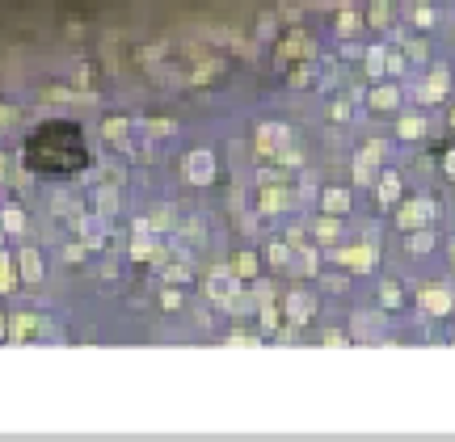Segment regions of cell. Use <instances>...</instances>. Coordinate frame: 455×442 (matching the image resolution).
Returning <instances> with one entry per match:
<instances>
[{"instance_id":"1","label":"cell","mask_w":455,"mask_h":442,"mask_svg":"<svg viewBox=\"0 0 455 442\" xmlns=\"http://www.w3.org/2000/svg\"><path fill=\"white\" fill-rule=\"evenodd\" d=\"M185 173H190L194 185H207L211 173H215V156H211V152H190V156H185Z\"/></svg>"},{"instance_id":"2","label":"cell","mask_w":455,"mask_h":442,"mask_svg":"<svg viewBox=\"0 0 455 442\" xmlns=\"http://www.w3.org/2000/svg\"><path fill=\"white\" fill-rule=\"evenodd\" d=\"M207 291H211V299H224V304H232V299H236V278H232L228 269H215V274L207 278Z\"/></svg>"},{"instance_id":"3","label":"cell","mask_w":455,"mask_h":442,"mask_svg":"<svg viewBox=\"0 0 455 442\" xmlns=\"http://www.w3.org/2000/svg\"><path fill=\"white\" fill-rule=\"evenodd\" d=\"M401 227H421V223L434 220V202H409V207H401Z\"/></svg>"},{"instance_id":"4","label":"cell","mask_w":455,"mask_h":442,"mask_svg":"<svg viewBox=\"0 0 455 442\" xmlns=\"http://www.w3.org/2000/svg\"><path fill=\"white\" fill-rule=\"evenodd\" d=\"M257 148H262V152H278V148H287V127H278V123L262 127V131H257Z\"/></svg>"},{"instance_id":"5","label":"cell","mask_w":455,"mask_h":442,"mask_svg":"<svg viewBox=\"0 0 455 442\" xmlns=\"http://www.w3.org/2000/svg\"><path fill=\"white\" fill-rule=\"evenodd\" d=\"M375 156H379V143H371L363 156L354 160V181H359V185H367V181L375 177Z\"/></svg>"},{"instance_id":"6","label":"cell","mask_w":455,"mask_h":442,"mask_svg":"<svg viewBox=\"0 0 455 442\" xmlns=\"http://www.w3.org/2000/svg\"><path fill=\"white\" fill-rule=\"evenodd\" d=\"M421 308L434 312V316H447L451 312V295L447 291H421Z\"/></svg>"},{"instance_id":"7","label":"cell","mask_w":455,"mask_h":442,"mask_svg":"<svg viewBox=\"0 0 455 442\" xmlns=\"http://www.w3.org/2000/svg\"><path fill=\"white\" fill-rule=\"evenodd\" d=\"M320 202H324V211H329V215L350 211V194H346V190H324V198H320Z\"/></svg>"},{"instance_id":"8","label":"cell","mask_w":455,"mask_h":442,"mask_svg":"<svg viewBox=\"0 0 455 442\" xmlns=\"http://www.w3.org/2000/svg\"><path fill=\"white\" fill-rule=\"evenodd\" d=\"M287 316H291L295 324H304V320L312 316V299H308V295H291V299H287Z\"/></svg>"},{"instance_id":"9","label":"cell","mask_w":455,"mask_h":442,"mask_svg":"<svg viewBox=\"0 0 455 442\" xmlns=\"http://www.w3.org/2000/svg\"><path fill=\"white\" fill-rule=\"evenodd\" d=\"M337 257H342V262H346V265H359V269H367V265L375 262V253H371L367 245H363V249H342Z\"/></svg>"},{"instance_id":"10","label":"cell","mask_w":455,"mask_h":442,"mask_svg":"<svg viewBox=\"0 0 455 442\" xmlns=\"http://www.w3.org/2000/svg\"><path fill=\"white\" fill-rule=\"evenodd\" d=\"M21 274H26L30 282H39V278H43V262H39V253H34V249H26V253H21Z\"/></svg>"},{"instance_id":"11","label":"cell","mask_w":455,"mask_h":442,"mask_svg":"<svg viewBox=\"0 0 455 442\" xmlns=\"http://www.w3.org/2000/svg\"><path fill=\"white\" fill-rule=\"evenodd\" d=\"M384 68H388V55L379 46H371L367 51V76H384Z\"/></svg>"},{"instance_id":"12","label":"cell","mask_w":455,"mask_h":442,"mask_svg":"<svg viewBox=\"0 0 455 442\" xmlns=\"http://www.w3.org/2000/svg\"><path fill=\"white\" fill-rule=\"evenodd\" d=\"M397 135H401V139H421V135H426V123H421V118H401V127H397Z\"/></svg>"},{"instance_id":"13","label":"cell","mask_w":455,"mask_h":442,"mask_svg":"<svg viewBox=\"0 0 455 442\" xmlns=\"http://www.w3.org/2000/svg\"><path fill=\"white\" fill-rule=\"evenodd\" d=\"M397 194H401V177L388 173L384 181H379V202H397Z\"/></svg>"},{"instance_id":"14","label":"cell","mask_w":455,"mask_h":442,"mask_svg":"<svg viewBox=\"0 0 455 442\" xmlns=\"http://www.w3.org/2000/svg\"><path fill=\"white\" fill-rule=\"evenodd\" d=\"M443 93H447V72L434 68V76H430V85H426V97H443Z\"/></svg>"},{"instance_id":"15","label":"cell","mask_w":455,"mask_h":442,"mask_svg":"<svg viewBox=\"0 0 455 442\" xmlns=\"http://www.w3.org/2000/svg\"><path fill=\"white\" fill-rule=\"evenodd\" d=\"M253 274H257V257L253 253H240L236 257V278H253Z\"/></svg>"},{"instance_id":"16","label":"cell","mask_w":455,"mask_h":442,"mask_svg":"<svg viewBox=\"0 0 455 442\" xmlns=\"http://www.w3.org/2000/svg\"><path fill=\"white\" fill-rule=\"evenodd\" d=\"M371 106H375V110H392V106H397V88H379V93H371Z\"/></svg>"},{"instance_id":"17","label":"cell","mask_w":455,"mask_h":442,"mask_svg":"<svg viewBox=\"0 0 455 442\" xmlns=\"http://www.w3.org/2000/svg\"><path fill=\"white\" fill-rule=\"evenodd\" d=\"M262 207H266V211H282V207H287V194H282V190H266V194H262Z\"/></svg>"},{"instance_id":"18","label":"cell","mask_w":455,"mask_h":442,"mask_svg":"<svg viewBox=\"0 0 455 442\" xmlns=\"http://www.w3.org/2000/svg\"><path fill=\"white\" fill-rule=\"evenodd\" d=\"M97 211H101V215H110V211H118V194H110V190H101V194H97Z\"/></svg>"},{"instance_id":"19","label":"cell","mask_w":455,"mask_h":442,"mask_svg":"<svg viewBox=\"0 0 455 442\" xmlns=\"http://www.w3.org/2000/svg\"><path fill=\"white\" fill-rule=\"evenodd\" d=\"M30 333H39V324H34L30 316H17V320H13V337H30Z\"/></svg>"},{"instance_id":"20","label":"cell","mask_w":455,"mask_h":442,"mask_svg":"<svg viewBox=\"0 0 455 442\" xmlns=\"http://www.w3.org/2000/svg\"><path fill=\"white\" fill-rule=\"evenodd\" d=\"M430 245H434V236H430V232H417V236L409 240V253H426Z\"/></svg>"},{"instance_id":"21","label":"cell","mask_w":455,"mask_h":442,"mask_svg":"<svg viewBox=\"0 0 455 442\" xmlns=\"http://www.w3.org/2000/svg\"><path fill=\"white\" fill-rule=\"evenodd\" d=\"M21 211H17V207H9V211H4V227H9V232H21Z\"/></svg>"},{"instance_id":"22","label":"cell","mask_w":455,"mask_h":442,"mask_svg":"<svg viewBox=\"0 0 455 442\" xmlns=\"http://www.w3.org/2000/svg\"><path fill=\"white\" fill-rule=\"evenodd\" d=\"M152 253H156V249H152V240H136V245H131V257H136V262L152 257Z\"/></svg>"},{"instance_id":"23","label":"cell","mask_w":455,"mask_h":442,"mask_svg":"<svg viewBox=\"0 0 455 442\" xmlns=\"http://www.w3.org/2000/svg\"><path fill=\"white\" fill-rule=\"evenodd\" d=\"M379 299H384L388 308H397V304H401V291H397L392 282H384V291H379Z\"/></svg>"},{"instance_id":"24","label":"cell","mask_w":455,"mask_h":442,"mask_svg":"<svg viewBox=\"0 0 455 442\" xmlns=\"http://www.w3.org/2000/svg\"><path fill=\"white\" fill-rule=\"evenodd\" d=\"M317 236H320V240H337V223H333V220H320L317 223Z\"/></svg>"},{"instance_id":"25","label":"cell","mask_w":455,"mask_h":442,"mask_svg":"<svg viewBox=\"0 0 455 442\" xmlns=\"http://www.w3.org/2000/svg\"><path fill=\"white\" fill-rule=\"evenodd\" d=\"M371 21H375V26H384V21H388V0H375V9H371Z\"/></svg>"},{"instance_id":"26","label":"cell","mask_w":455,"mask_h":442,"mask_svg":"<svg viewBox=\"0 0 455 442\" xmlns=\"http://www.w3.org/2000/svg\"><path fill=\"white\" fill-rule=\"evenodd\" d=\"M413 21H417V26H430V21H434V9L417 4V9H413Z\"/></svg>"},{"instance_id":"27","label":"cell","mask_w":455,"mask_h":442,"mask_svg":"<svg viewBox=\"0 0 455 442\" xmlns=\"http://www.w3.org/2000/svg\"><path fill=\"white\" fill-rule=\"evenodd\" d=\"M337 30H342V34L359 30V17H354V13H342V17H337Z\"/></svg>"},{"instance_id":"28","label":"cell","mask_w":455,"mask_h":442,"mask_svg":"<svg viewBox=\"0 0 455 442\" xmlns=\"http://www.w3.org/2000/svg\"><path fill=\"white\" fill-rule=\"evenodd\" d=\"M9 287H13V265L0 257V291H9Z\"/></svg>"},{"instance_id":"29","label":"cell","mask_w":455,"mask_h":442,"mask_svg":"<svg viewBox=\"0 0 455 442\" xmlns=\"http://www.w3.org/2000/svg\"><path fill=\"white\" fill-rule=\"evenodd\" d=\"M304 51H308V43H304V38H300V34H295V38H291V43L282 46V55H304Z\"/></svg>"},{"instance_id":"30","label":"cell","mask_w":455,"mask_h":442,"mask_svg":"<svg viewBox=\"0 0 455 442\" xmlns=\"http://www.w3.org/2000/svg\"><path fill=\"white\" fill-rule=\"evenodd\" d=\"M106 135H110L114 143H123V135H127V127H123V123H106Z\"/></svg>"},{"instance_id":"31","label":"cell","mask_w":455,"mask_h":442,"mask_svg":"<svg viewBox=\"0 0 455 442\" xmlns=\"http://www.w3.org/2000/svg\"><path fill=\"white\" fill-rule=\"evenodd\" d=\"M165 278H169V282H185V265H169Z\"/></svg>"},{"instance_id":"32","label":"cell","mask_w":455,"mask_h":442,"mask_svg":"<svg viewBox=\"0 0 455 442\" xmlns=\"http://www.w3.org/2000/svg\"><path fill=\"white\" fill-rule=\"evenodd\" d=\"M270 262H274V265L287 262V249H282V245H270Z\"/></svg>"},{"instance_id":"33","label":"cell","mask_w":455,"mask_h":442,"mask_svg":"<svg viewBox=\"0 0 455 442\" xmlns=\"http://www.w3.org/2000/svg\"><path fill=\"white\" fill-rule=\"evenodd\" d=\"M178 304H182V299H178V291H165V308L178 312Z\"/></svg>"},{"instance_id":"34","label":"cell","mask_w":455,"mask_h":442,"mask_svg":"<svg viewBox=\"0 0 455 442\" xmlns=\"http://www.w3.org/2000/svg\"><path fill=\"white\" fill-rule=\"evenodd\" d=\"M148 131H156V135H169V131H173V123H148Z\"/></svg>"},{"instance_id":"35","label":"cell","mask_w":455,"mask_h":442,"mask_svg":"<svg viewBox=\"0 0 455 442\" xmlns=\"http://www.w3.org/2000/svg\"><path fill=\"white\" fill-rule=\"evenodd\" d=\"M9 123H13V110H9V106H0V127H9Z\"/></svg>"},{"instance_id":"36","label":"cell","mask_w":455,"mask_h":442,"mask_svg":"<svg viewBox=\"0 0 455 442\" xmlns=\"http://www.w3.org/2000/svg\"><path fill=\"white\" fill-rule=\"evenodd\" d=\"M447 173L455 177V152H447Z\"/></svg>"},{"instance_id":"37","label":"cell","mask_w":455,"mask_h":442,"mask_svg":"<svg viewBox=\"0 0 455 442\" xmlns=\"http://www.w3.org/2000/svg\"><path fill=\"white\" fill-rule=\"evenodd\" d=\"M0 177H4V156H0Z\"/></svg>"}]
</instances>
